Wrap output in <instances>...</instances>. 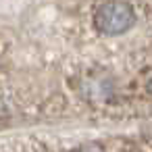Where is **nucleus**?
I'll return each mask as SVG.
<instances>
[{
  "instance_id": "obj_1",
  "label": "nucleus",
  "mask_w": 152,
  "mask_h": 152,
  "mask_svg": "<svg viewBox=\"0 0 152 152\" xmlns=\"http://www.w3.org/2000/svg\"><path fill=\"white\" fill-rule=\"evenodd\" d=\"M135 21V13L127 2H106L96 13V27L104 36H121Z\"/></svg>"
},
{
  "instance_id": "obj_2",
  "label": "nucleus",
  "mask_w": 152,
  "mask_h": 152,
  "mask_svg": "<svg viewBox=\"0 0 152 152\" xmlns=\"http://www.w3.org/2000/svg\"><path fill=\"white\" fill-rule=\"evenodd\" d=\"M75 152H104L98 144H86V146H81V148H77Z\"/></svg>"
}]
</instances>
